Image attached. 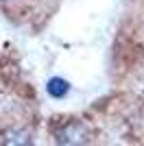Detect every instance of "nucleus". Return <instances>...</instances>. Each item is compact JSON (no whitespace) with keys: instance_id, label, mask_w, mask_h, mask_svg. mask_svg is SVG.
Returning <instances> with one entry per match:
<instances>
[{"instance_id":"obj_1","label":"nucleus","mask_w":144,"mask_h":146,"mask_svg":"<svg viewBox=\"0 0 144 146\" xmlns=\"http://www.w3.org/2000/svg\"><path fill=\"white\" fill-rule=\"evenodd\" d=\"M53 135L59 144H83L90 142V127L77 118H66L55 127Z\"/></svg>"},{"instance_id":"obj_2","label":"nucleus","mask_w":144,"mask_h":146,"mask_svg":"<svg viewBox=\"0 0 144 146\" xmlns=\"http://www.w3.org/2000/svg\"><path fill=\"white\" fill-rule=\"evenodd\" d=\"M0 2H11V0H0Z\"/></svg>"}]
</instances>
